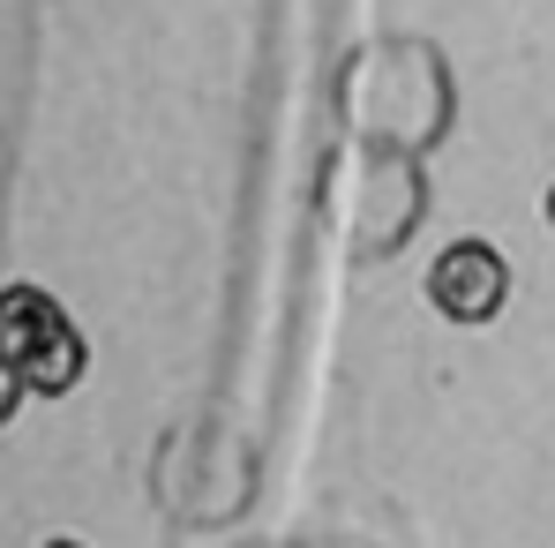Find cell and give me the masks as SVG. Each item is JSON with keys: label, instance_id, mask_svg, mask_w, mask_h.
Instances as JSON below:
<instances>
[{"label": "cell", "instance_id": "3957f363", "mask_svg": "<svg viewBox=\"0 0 555 548\" xmlns=\"http://www.w3.org/2000/svg\"><path fill=\"white\" fill-rule=\"evenodd\" d=\"M83 361H91V354H83V331H76V323H61V331L23 361V383H30L38 398H68V391L83 383Z\"/></svg>", "mask_w": 555, "mask_h": 548}, {"label": "cell", "instance_id": "6da1fadb", "mask_svg": "<svg viewBox=\"0 0 555 548\" xmlns=\"http://www.w3.org/2000/svg\"><path fill=\"white\" fill-rule=\"evenodd\" d=\"M428 301H436V316L459 323V331L495 323L503 301H511V264H503V248H495V241H451V248L436 256V271H428Z\"/></svg>", "mask_w": 555, "mask_h": 548}, {"label": "cell", "instance_id": "277c9868", "mask_svg": "<svg viewBox=\"0 0 555 548\" xmlns=\"http://www.w3.org/2000/svg\"><path fill=\"white\" fill-rule=\"evenodd\" d=\"M23 391H30V383H23V368H15V361H0V421H8V413L23 406Z\"/></svg>", "mask_w": 555, "mask_h": 548}, {"label": "cell", "instance_id": "5b68a950", "mask_svg": "<svg viewBox=\"0 0 555 548\" xmlns=\"http://www.w3.org/2000/svg\"><path fill=\"white\" fill-rule=\"evenodd\" d=\"M548 226H555V188H548Z\"/></svg>", "mask_w": 555, "mask_h": 548}, {"label": "cell", "instance_id": "7a4b0ae2", "mask_svg": "<svg viewBox=\"0 0 555 548\" xmlns=\"http://www.w3.org/2000/svg\"><path fill=\"white\" fill-rule=\"evenodd\" d=\"M61 323H68V316L53 308V293H38V285H8V293H0V361L23 368L53 331H61Z\"/></svg>", "mask_w": 555, "mask_h": 548}, {"label": "cell", "instance_id": "8992f818", "mask_svg": "<svg viewBox=\"0 0 555 548\" xmlns=\"http://www.w3.org/2000/svg\"><path fill=\"white\" fill-rule=\"evenodd\" d=\"M46 548H83V541H46Z\"/></svg>", "mask_w": 555, "mask_h": 548}]
</instances>
